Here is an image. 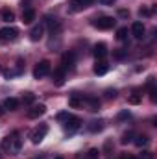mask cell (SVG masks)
<instances>
[{"instance_id": "cell-1", "label": "cell", "mask_w": 157, "mask_h": 159, "mask_svg": "<svg viewBox=\"0 0 157 159\" xmlns=\"http://www.w3.org/2000/svg\"><path fill=\"white\" fill-rule=\"evenodd\" d=\"M2 148L6 152H9V154H19L20 148H22V139H20L19 131H13L11 135L4 137L2 139Z\"/></svg>"}, {"instance_id": "cell-2", "label": "cell", "mask_w": 157, "mask_h": 159, "mask_svg": "<svg viewBox=\"0 0 157 159\" xmlns=\"http://www.w3.org/2000/svg\"><path fill=\"white\" fill-rule=\"evenodd\" d=\"M115 24H117V19H113V17H98L92 20V26L98 30H111Z\"/></svg>"}, {"instance_id": "cell-3", "label": "cell", "mask_w": 157, "mask_h": 159, "mask_svg": "<svg viewBox=\"0 0 157 159\" xmlns=\"http://www.w3.org/2000/svg\"><path fill=\"white\" fill-rule=\"evenodd\" d=\"M50 74V61H46V59H43L37 63V67L34 69V78H44V76H48Z\"/></svg>"}, {"instance_id": "cell-4", "label": "cell", "mask_w": 157, "mask_h": 159, "mask_svg": "<svg viewBox=\"0 0 157 159\" xmlns=\"http://www.w3.org/2000/svg\"><path fill=\"white\" fill-rule=\"evenodd\" d=\"M46 133H48V126H46V124H39V126L32 131V137H30V139H32L34 144H39L41 141L46 137Z\"/></svg>"}, {"instance_id": "cell-5", "label": "cell", "mask_w": 157, "mask_h": 159, "mask_svg": "<svg viewBox=\"0 0 157 159\" xmlns=\"http://www.w3.org/2000/svg\"><path fill=\"white\" fill-rule=\"evenodd\" d=\"M79 126H81V120L78 117H70V115H69V119L65 120V124H63V128H65V131L69 135H72L76 129H79Z\"/></svg>"}, {"instance_id": "cell-6", "label": "cell", "mask_w": 157, "mask_h": 159, "mask_svg": "<svg viewBox=\"0 0 157 159\" xmlns=\"http://www.w3.org/2000/svg\"><path fill=\"white\" fill-rule=\"evenodd\" d=\"M74 63H76V56H74V52H67V54H63V59H61V69L67 72V70H70V69H74Z\"/></svg>"}, {"instance_id": "cell-7", "label": "cell", "mask_w": 157, "mask_h": 159, "mask_svg": "<svg viewBox=\"0 0 157 159\" xmlns=\"http://www.w3.org/2000/svg\"><path fill=\"white\" fill-rule=\"evenodd\" d=\"M17 35H19V30H17V28H9V26H6V28L0 30V41H15L17 39Z\"/></svg>"}, {"instance_id": "cell-8", "label": "cell", "mask_w": 157, "mask_h": 159, "mask_svg": "<svg viewBox=\"0 0 157 159\" xmlns=\"http://www.w3.org/2000/svg\"><path fill=\"white\" fill-rule=\"evenodd\" d=\"M43 34H44V24L39 22V24H35V26L30 30V39L34 41V43H37V41L43 39Z\"/></svg>"}, {"instance_id": "cell-9", "label": "cell", "mask_w": 157, "mask_h": 159, "mask_svg": "<svg viewBox=\"0 0 157 159\" xmlns=\"http://www.w3.org/2000/svg\"><path fill=\"white\" fill-rule=\"evenodd\" d=\"M92 54H94V57H96L98 61H102V59L107 56V46H105L104 43H98V44H94V50H92Z\"/></svg>"}, {"instance_id": "cell-10", "label": "cell", "mask_w": 157, "mask_h": 159, "mask_svg": "<svg viewBox=\"0 0 157 159\" xmlns=\"http://www.w3.org/2000/svg\"><path fill=\"white\" fill-rule=\"evenodd\" d=\"M144 32H146V30H144V24H142V22H139V20L133 22V26H131V34H133L135 39H142V37H144Z\"/></svg>"}, {"instance_id": "cell-11", "label": "cell", "mask_w": 157, "mask_h": 159, "mask_svg": "<svg viewBox=\"0 0 157 159\" xmlns=\"http://www.w3.org/2000/svg\"><path fill=\"white\" fill-rule=\"evenodd\" d=\"M44 113H46V106H43V104L34 106V107L28 111V119H39L41 115H44Z\"/></svg>"}, {"instance_id": "cell-12", "label": "cell", "mask_w": 157, "mask_h": 159, "mask_svg": "<svg viewBox=\"0 0 157 159\" xmlns=\"http://www.w3.org/2000/svg\"><path fill=\"white\" fill-rule=\"evenodd\" d=\"M92 4V0H70V9L72 11H79V9H85Z\"/></svg>"}, {"instance_id": "cell-13", "label": "cell", "mask_w": 157, "mask_h": 159, "mask_svg": "<svg viewBox=\"0 0 157 159\" xmlns=\"http://www.w3.org/2000/svg\"><path fill=\"white\" fill-rule=\"evenodd\" d=\"M83 102H85L83 94H72V96L69 98V106H70V107H74V109L81 107V106H83Z\"/></svg>"}, {"instance_id": "cell-14", "label": "cell", "mask_w": 157, "mask_h": 159, "mask_svg": "<svg viewBox=\"0 0 157 159\" xmlns=\"http://www.w3.org/2000/svg\"><path fill=\"white\" fill-rule=\"evenodd\" d=\"M109 70V65L102 59V61H96V65H94V74H98V76H104L105 72Z\"/></svg>"}, {"instance_id": "cell-15", "label": "cell", "mask_w": 157, "mask_h": 159, "mask_svg": "<svg viewBox=\"0 0 157 159\" xmlns=\"http://www.w3.org/2000/svg\"><path fill=\"white\" fill-rule=\"evenodd\" d=\"M22 20H24V24L34 22V20H35V11H34L32 7H26V9L22 11Z\"/></svg>"}, {"instance_id": "cell-16", "label": "cell", "mask_w": 157, "mask_h": 159, "mask_svg": "<svg viewBox=\"0 0 157 159\" xmlns=\"http://www.w3.org/2000/svg\"><path fill=\"white\" fill-rule=\"evenodd\" d=\"M2 106H4L6 111H15V109L19 107V100H17V98H7Z\"/></svg>"}, {"instance_id": "cell-17", "label": "cell", "mask_w": 157, "mask_h": 159, "mask_svg": "<svg viewBox=\"0 0 157 159\" xmlns=\"http://www.w3.org/2000/svg\"><path fill=\"white\" fill-rule=\"evenodd\" d=\"M85 102L89 104V111H98V109H100V100H98V98L89 96V98H85Z\"/></svg>"}, {"instance_id": "cell-18", "label": "cell", "mask_w": 157, "mask_h": 159, "mask_svg": "<svg viewBox=\"0 0 157 159\" xmlns=\"http://www.w3.org/2000/svg\"><path fill=\"white\" fill-rule=\"evenodd\" d=\"M52 81H54L56 85H63V81H65V70H63L61 67L54 72V80H52Z\"/></svg>"}, {"instance_id": "cell-19", "label": "cell", "mask_w": 157, "mask_h": 159, "mask_svg": "<svg viewBox=\"0 0 157 159\" xmlns=\"http://www.w3.org/2000/svg\"><path fill=\"white\" fill-rule=\"evenodd\" d=\"M0 17H2V20H6V22H13V20H15V13H13L11 9H2V11H0Z\"/></svg>"}, {"instance_id": "cell-20", "label": "cell", "mask_w": 157, "mask_h": 159, "mask_svg": "<svg viewBox=\"0 0 157 159\" xmlns=\"http://www.w3.org/2000/svg\"><path fill=\"white\" fill-rule=\"evenodd\" d=\"M43 24H48V26L52 28V32H54V30H59V22H57V19H52V17H46Z\"/></svg>"}, {"instance_id": "cell-21", "label": "cell", "mask_w": 157, "mask_h": 159, "mask_svg": "<svg viewBox=\"0 0 157 159\" xmlns=\"http://www.w3.org/2000/svg\"><path fill=\"white\" fill-rule=\"evenodd\" d=\"M102 128H104V120H92V122H91V126H89V129H91L92 133L100 131Z\"/></svg>"}, {"instance_id": "cell-22", "label": "cell", "mask_w": 157, "mask_h": 159, "mask_svg": "<svg viewBox=\"0 0 157 159\" xmlns=\"http://www.w3.org/2000/svg\"><path fill=\"white\" fill-rule=\"evenodd\" d=\"M148 143H150V139H148L146 135H137V137H135V144H137L139 148H142V146H146Z\"/></svg>"}, {"instance_id": "cell-23", "label": "cell", "mask_w": 157, "mask_h": 159, "mask_svg": "<svg viewBox=\"0 0 157 159\" xmlns=\"http://www.w3.org/2000/svg\"><path fill=\"white\" fill-rule=\"evenodd\" d=\"M117 39L118 41H126V39H128V28H118Z\"/></svg>"}, {"instance_id": "cell-24", "label": "cell", "mask_w": 157, "mask_h": 159, "mask_svg": "<svg viewBox=\"0 0 157 159\" xmlns=\"http://www.w3.org/2000/svg\"><path fill=\"white\" fill-rule=\"evenodd\" d=\"M34 100H35V94H34V93H24V94H22V102H24V104H32Z\"/></svg>"}, {"instance_id": "cell-25", "label": "cell", "mask_w": 157, "mask_h": 159, "mask_svg": "<svg viewBox=\"0 0 157 159\" xmlns=\"http://www.w3.org/2000/svg\"><path fill=\"white\" fill-rule=\"evenodd\" d=\"M131 139H133V133H131V131H128V133H124V135H122L120 143H122V144H128V143H131Z\"/></svg>"}, {"instance_id": "cell-26", "label": "cell", "mask_w": 157, "mask_h": 159, "mask_svg": "<svg viewBox=\"0 0 157 159\" xmlns=\"http://www.w3.org/2000/svg\"><path fill=\"white\" fill-rule=\"evenodd\" d=\"M105 98H107V100H115V98H117V91H115V89H107V91H105Z\"/></svg>"}, {"instance_id": "cell-27", "label": "cell", "mask_w": 157, "mask_h": 159, "mask_svg": "<svg viewBox=\"0 0 157 159\" xmlns=\"http://www.w3.org/2000/svg\"><path fill=\"white\" fill-rule=\"evenodd\" d=\"M128 102H129V104H133V106H137V104H141V96H139V94H133V96H129V98H128Z\"/></svg>"}, {"instance_id": "cell-28", "label": "cell", "mask_w": 157, "mask_h": 159, "mask_svg": "<svg viewBox=\"0 0 157 159\" xmlns=\"http://www.w3.org/2000/svg\"><path fill=\"white\" fill-rule=\"evenodd\" d=\"M139 13H141V17H150V15H152V9H148V7H141Z\"/></svg>"}, {"instance_id": "cell-29", "label": "cell", "mask_w": 157, "mask_h": 159, "mask_svg": "<svg viewBox=\"0 0 157 159\" xmlns=\"http://www.w3.org/2000/svg\"><path fill=\"white\" fill-rule=\"evenodd\" d=\"M100 156V152L96 150V148H92V150H89V159H98Z\"/></svg>"}, {"instance_id": "cell-30", "label": "cell", "mask_w": 157, "mask_h": 159, "mask_svg": "<svg viewBox=\"0 0 157 159\" xmlns=\"http://www.w3.org/2000/svg\"><path fill=\"white\" fill-rule=\"evenodd\" d=\"M142 159H154V154L152 152H142V156H141Z\"/></svg>"}, {"instance_id": "cell-31", "label": "cell", "mask_w": 157, "mask_h": 159, "mask_svg": "<svg viewBox=\"0 0 157 159\" xmlns=\"http://www.w3.org/2000/svg\"><path fill=\"white\" fill-rule=\"evenodd\" d=\"M124 54H126L124 50H117V52H115V57H117V59H122V57H124Z\"/></svg>"}, {"instance_id": "cell-32", "label": "cell", "mask_w": 157, "mask_h": 159, "mask_svg": "<svg viewBox=\"0 0 157 159\" xmlns=\"http://www.w3.org/2000/svg\"><path fill=\"white\" fill-rule=\"evenodd\" d=\"M118 119H120V120H124V119H129V113H128V111H122V113L118 115Z\"/></svg>"}, {"instance_id": "cell-33", "label": "cell", "mask_w": 157, "mask_h": 159, "mask_svg": "<svg viewBox=\"0 0 157 159\" xmlns=\"http://www.w3.org/2000/svg\"><path fill=\"white\" fill-rule=\"evenodd\" d=\"M57 119H59V120H67V119H69V113H59V115H57Z\"/></svg>"}, {"instance_id": "cell-34", "label": "cell", "mask_w": 157, "mask_h": 159, "mask_svg": "<svg viewBox=\"0 0 157 159\" xmlns=\"http://www.w3.org/2000/svg\"><path fill=\"white\" fill-rule=\"evenodd\" d=\"M111 146H113V144H111V141H107V143H105V146H104V150H105V152H111Z\"/></svg>"}, {"instance_id": "cell-35", "label": "cell", "mask_w": 157, "mask_h": 159, "mask_svg": "<svg viewBox=\"0 0 157 159\" xmlns=\"http://www.w3.org/2000/svg\"><path fill=\"white\" fill-rule=\"evenodd\" d=\"M100 2H102L104 6H113V2H115V0H100Z\"/></svg>"}, {"instance_id": "cell-36", "label": "cell", "mask_w": 157, "mask_h": 159, "mask_svg": "<svg viewBox=\"0 0 157 159\" xmlns=\"http://www.w3.org/2000/svg\"><path fill=\"white\" fill-rule=\"evenodd\" d=\"M4 113H6V109H4V106H0V117H2Z\"/></svg>"}, {"instance_id": "cell-37", "label": "cell", "mask_w": 157, "mask_h": 159, "mask_svg": "<svg viewBox=\"0 0 157 159\" xmlns=\"http://www.w3.org/2000/svg\"><path fill=\"white\" fill-rule=\"evenodd\" d=\"M124 159H135V157H131V156H128V157H124Z\"/></svg>"}, {"instance_id": "cell-38", "label": "cell", "mask_w": 157, "mask_h": 159, "mask_svg": "<svg viewBox=\"0 0 157 159\" xmlns=\"http://www.w3.org/2000/svg\"><path fill=\"white\" fill-rule=\"evenodd\" d=\"M56 159H63V157H56Z\"/></svg>"}]
</instances>
